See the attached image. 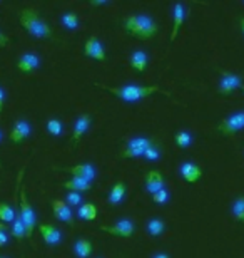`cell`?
I'll return each instance as SVG.
<instances>
[{"label": "cell", "mask_w": 244, "mask_h": 258, "mask_svg": "<svg viewBox=\"0 0 244 258\" xmlns=\"http://www.w3.org/2000/svg\"><path fill=\"white\" fill-rule=\"evenodd\" d=\"M217 129L224 134V136H234L237 131L244 129V111H236L232 114L226 116L224 119L219 122Z\"/></svg>", "instance_id": "obj_6"}, {"label": "cell", "mask_w": 244, "mask_h": 258, "mask_svg": "<svg viewBox=\"0 0 244 258\" xmlns=\"http://www.w3.org/2000/svg\"><path fill=\"white\" fill-rule=\"evenodd\" d=\"M144 179H146V191L150 195L157 193L159 189L166 188V181H164L162 173L157 171V169H150V171H147Z\"/></svg>", "instance_id": "obj_16"}, {"label": "cell", "mask_w": 244, "mask_h": 258, "mask_svg": "<svg viewBox=\"0 0 244 258\" xmlns=\"http://www.w3.org/2000/svg\"><path fill=\"white\" fill-rule=\"evenodd\" d=\"M30 134H32V124H30L27 119L20 117V119L15 121L12 126V131H10V141L19 144V143H22L24 139L30 138Z\"/></svg>", "instance_id": "obj_12"}, {"label": "cell", "mask_w": 244, "mask_h": 258, "mask_svg": "<svg viewBox=\"0 0 244 258\" xmlns=\"http://www.w3.org/2000/svg\"><path fill=\"white\" fill-rule=\"evenodd\" d=\"M150 258H169V255L164 253V251H157V253H154Z\"/></svg>", "instance_id": "obj_37"}, {"label": "cell", "mask_w": 244, "mask_h": 258, "mask_svg": "<svg viewBox=\"0 0 244 258\" xmlns=\"http://www.w3.org/2000/svg\"><path fill=\"white\" fill-rule=\"evenodd\" d=\"M5 99H7V92L2 86H0V114H2V109H4V104H5Z\"/></svg>", "instance_id": "obj_35"}, {"label": "cell", "mask_w": 244, "mask_h": 258, "mask_svg": "<svg viewBox=\"0 0 244 258\" xmlns=\"http://www.w3.org/2000/svg\"><path fill=\"white\" fill-rule=\"evenodd\" d=\"M97 213H99V210H97V206L94 203H84V205L79 206V210H77V216H79L80 220H84V221L96 220Z\"/></svg>", "instance_id": "obj_23"}, {"label": "cell", "mask_w": 244, "mask_h": 258, "mask_svg": "<svg viewBox=\"0 0 244 258\" xmlns=\"http://www.w3.org/2000/svg\"><path fill=\"white\" fill-rule=\"evenodd\" d=\"M45 127H47V133L54 138H60L64 134V122L59 117H50V119H47Z\"/></svg>", "instance_id": "obj_26"}, {"label": "cell", "mask_w": 244, "mask_h": 258, "mask_svg": "<svg viewBox=\"0 0 244 258\" xmlns=\"http://www.w3.org/2000/svg\"><path fill=\"white\" fill-rule=\"evenodd\" d=\"M96 86L107 91L109 94H112L114 97H117V99H121L124 102H139L149 96L155 94V92H162L164 96L171 97L169 91L162 89L160 86H137V84H124L117 87H109L106 84H96Z\"/></svg>", "instance_id": "obj_1"}, {"label": "cell", "mask_w": 244, "mask_h": 258, "mask_svg": "<svg viewBox=\"0 0 244 258\" xmlns=\"http://www.w3.org/2000/svg\"><path fill=\"white\" fill-rule=\"evenodd\" d=\"M122 25L127 34H131L132 37H141V39H152L159 30L155 20L147 14L127 15L122 20Z\"/></svg>", "instance_id": "obj_2"}, {"label": "cell", "mask_w": 244, "mask_h": 258, "mask_svg": "<svg viewBox=\"0 0 244 258\" xmlns=\"http://www.w3.org/2000/svg\"><path fill=\"white\" fill-rule=\"evenodd\" d=\"M174 141H176V144H178V146H179L181 149L189 148L191 144H193V141H194L193 133H191V131H186V129H181V131L176 133Z\"/></svg>", "instance_id": "obj_27"}, {"label": "cell", "mask_w": 244, "mask_h": 258, "mask_svg": "<svg viewBox=\"0 0 244 258\" xmlns=\"http://www.w3.org/2000/svg\"><path fill=\"white\" fill-rule=\"evenodd\" d=\"M146 231L150 236H160L166 231V223L160 218H150L146 223Z\"/></svg>", "instance_id": "obj_24"}, {"label": "cell", "mask_w": 244, "mask_h": 258, "mask_svg": "<svg viewBox=\"0 0 244 258\" xmlns=\"http://www.w3.org/2000/svg\"><path fill=\"white\" fill-rule=\"evenodd\" d=\"M50 206H52V213L59 221L62 223H67L70 226H74V215H72V210L70 206L62 200H52L50 201Z\"/></svg>", "instance_id": "obj_10"}, {"label": "cell", "mask_w": 244, "mask_h": 258, "mask_svg": "<svg viewBox=\"0 0 244 258\" xmlns=\"http://www.w3.org/2000/svg\"><path fill=\"white\" fill-rule=\"evenodd\" d=\"M169 200H171V193L168 191V188L159 189L157 193L152 195V201H154L155 205H168Z\"/></svg>", "instance_id": "obj_31"}, {"label": "cell", "mask_w": 244, "mask_h": 258, "mask_svg": "<svg viewBox=\"0 0 244 258\" xmlns=\"http://www.w3.org/2000/svg\"><path fill=\"white\" fill-rule=\"evenodd\" d=\"M129 62H131V67L136 72H144L149 64V54L144 49H134L131 52Z\"/></svg>", "instance_id": "obj_19"}, {"label": "cell", "mask_w": 244, "mask_h": 258, "mask_svg": "<svg viewBox=\"0 0 244 258\" xmlns=\"http://www.w3.org/2000/svg\"><path fill=\"white\" fill-rule=\"evenodd\" d=\"M42 64V59H40V55L37 52H34V50H30V52H24L19 55L17 59V67L20 72H24V74H32L35 72Z\"/></svg>", "instance_id": "obj_9"}, {"label": "cell", "mask_w": 244, "mask_h": 258, "mask_svg": "<svg viewBox=\"0 0 244 258\" xmlns=\"http://www.w3.org/2000/svg\"><path fill=\"white\" fill-rule=\"evenodd\" d=\"M9 45V37L0 30V47H7Z\"/></svg>", "instance_id": "obj_36"}, {"label": "cell", "mask_w": 244, "mask_h": 258, "mask_svg": "<svg viewBox=\"0 0 244 258\" xmlns=\"http://www.w3.org/2000/svg\"><path fill=\"white\" fill-rule=\"evenodd\" d=\"M9 245V233L5 231V226L0 223V248Z\"/></svg>", "instance_id": "obj_34"}, {"label": "cell", "mask_w": 244, "mask_h": 258, "mask_svg": "<svg viewBox=\"0 0 244 258\" xmlns=\"http://www.w3.org/2000/svg\"><path fill=\"white\" fill-rule=\"evenodd\" d=\"M15 216H17V213H15L12 206L7 203H0V221L2 223H12Z\"/></svg>", "instance_id": "obj_30"}, {"label": "cell", "mask_w": 244, "mask_h": 258, "mask_svg": "<svg viewBox=\"0 0 244 258\" xmlns=\"http://www.w3.org/2000/svg\"><path fill=\"white\" fill-rule=\"evenodd\" d=\"M101 230L112 236H119V238H131L134 231H136V225H134L132 220L121 218L111 226H101Z\"/></svg>", "instance_id": "obj_7"}, {"label": "cell", "mask_w": 244, "mask_h": 258, "mask_svg": "<svg viewBox=\"0 0 244 258\" xmlns=\"http://www.w3.org/2000/svg\"><path fill=\"white\" fill-rule=\"evenodd\" d=\"M72 176H79L82 179H86V181L92 183L94 179L97 178V169L92 163H82V164H77V166H72L67 169Z\"/></svg>", "instance_id": "obj_17"}, {"label": "cell", "mask_w": 244, "mask_h": 258, "mask_svg": "<svg viewBox=\"0 0 244 258\" xmlns=\"http://www.w3.org/2000/svg\"><path fill=\"white\" fill-rule=\"evenodd\" d=\"M97 258H102V256H97Z\"/></svg>", "instance_id": "obj_43"}, {"label": "cell", "mask_w": 244, "mask_h": 258, "mask_svg": "<svg viewBox=\"0 0 244 258\" xmlns=\"http://www.w3.org/2000/svg\"><path fill=\"white\" fill-rule=\"evenodd\" d=\"M65 203L69 206H77L79 208L80 205H84V198H82V193H75V191H69L65 195Z\"/></svg>", "instance_id": "obj_32"}, {"label": "cell", "mask_w": 244, "mask_h": 258, "mask_svg": "<svg viewBox=\"0 0 244 258\" xmlns=\"http://www.w3.org/2000/svg\"><path fill=\"white\" fill-rule=\"evenodd\" d=\"M12 235L15 236L17 240H22V238H27V231H25V225H24V221H22V218L19 216V213H17V216H15V220L12 221Z\"/></svg>", "instance_id": "obj_29"}, {"label": "cell", "mask_w": 244, "mask_h": 258, "mask_svg": "<svg viewBox=\"0 0 244 258\" xmlns=\"http://www.w3.org/2000/svg\"><path fill=\"white\" fill-rule=\"evenodd\" d=\"M60 24L64 25L67 30H72V32L79 29V25H80L79 17H77L75 12H64L62 14L60 15Z\"/></svg>", "instance_id": "obj_25"}, {"label": "cell", "mask_w": 244, "mask_h": 258, "mask_svg": "<svg viewBox=\"0 0 244 258\" xmlns=\"http://www.w3.org/2000/svg\"><path fill=\"white\" fill-rule=\"evenodd\" d=\"M242 4H244V2H242Z\"/></svg>", "instance_id": "obj_44"}, {"label": "cell", "mask_w": 244, "mask_h": 258, "mask_svg": "<svg viewBox=\"0 0 244 258\" xmlns=\"http://www.w3.org/2000/svg\"><path fill=\"white\" fill-rule=\"evenodd\" d=\"M74 253L77 258H89L92 255V243L87 238H77L74 241Z\"/></svg>", "instance_id": "obj_22"}, {"label": "cell", "mask_w": 244, "mask_h": 258, "mask_svg": "<svg viewBox=\"0 0 244 258\" xmlns=\"http://www.w3.org/2000/svg\"><path fill=\"white\" fill-rule=\"evenodd\" d=\"M179 176L184 179L186 183H196L197 179L202 176V169L197 164L191 161H184L179 164Z\"/></svg>", "instance_id": "obj_15"}, {"label": "cell", "mask_w": 244, "mask_h": 258, "mask_svg": "<svg viewBox=\"0 0 244 258\" xmlns=\"http://www.w3.org/2000/svg\"><path fill=\"white\" fill-rule=\"evenodd\" d=\"M152 146V141L146 136H136V138H131L129 141L126 143V148L122 151V158H142L144 153Z\"/></svg>", "instance_id": "obj_5"}, {"label": "cell", "mask_w": 244, "mask_h": 258, "mask_svg": "<svg viewBox=\"0 0 244 258\" xmlns=\"http://www.w3.org/2000/svg\"><path fill=\"white\" fill-rule=\"evenodd\" d=\"M19 216L22 218L24 225H25V231H27V238H32L34 228L37 225V215L32 208V205L29 203L27 200V193H25L24 188H20V211Z\"/></svg>", "instance_id": "obj_4"}, {"label": "cell", "mask_w": 244, "mask_h": 258, "mask_svg": "<svg viewBox=\"0 0 244 258\" xmlns=\"http://www.w3.org/2000/svg\"><path fill=\"white\" fill-rule=\"evenodd\" d=\"M184 20H186V5L174 4L173 5V30H171V42H176Z\"/></svg>", "instance_id": "obj_14"}, {"label": "cell", "mask_w": 244, "mask_h": 258, "mask_svg": "<svg viewBox=\"0 0 244 258\" xmlns=\"http://www.w3.org/2000/svg\"><path fill=\"white\" fill-rule=\"evenodd\" d=\"M231 215L236 221L244 223V196H237L231 203Z\"/></svg>", "instance_id": "obj_28"}, {"label": "cell", "mask_w": 244, "mask_h": 258, "mask_svg": "<svg viewBox=\"0 0 244 258\" xmlns=\"http://www.w3.org/2000/svg\"><path fill=\"white\" fill-rule=\"evenodd\" d=\"M239 25H241V30H242V35H244V17L241 19V22H239Z\"/></svg>", "instance_id": "obj_39"}, {"label": "cell", "mask_w": 244, "mask_h": 258, "mask_svg": "<svg viewBox=\"0 0 244 258\" xmlns=\"http://www.w3.org/2000/svg\"><path fill=\"white\" fill-rule=\"evenodd\" d=\"M20 24H22L25 32L35 39H54L52 29L39 15L37 9H32V7L24 9L22 12H20Z\"/></svg>", "instance_id": "obj_3"}, {"label": "cell", "mask_w": 244, "mask_h": 258, "mask_svg": "<svg viewBox=\"0 0 244 258\" xmlns=\"http://www.w3.org/2000/svg\"><path fill=\"white\" fill-rule=\"evenodd\" d=\"M0 141H2V131H0ZM0 168H2V164H0Z\"/></svg>", "instance_id": "obj_40"}, {"label": "cell", "mask_w": 244, "mask_h": 258, "mask_svg": "<svg viewBox=\"0 0 244 258\" xmlns=\"http://www.w3.org/2000/svg\"><path fill=\"white\" fill-rule=\"evenodd\" d=\"M126 193H127L126 183H124V181H117V183L112 186L111 193H109V196H107L109 205H112V206L121 205L122 201H124V198H126Z\"/></svg>", "instance_id": "obj_20"}, {"label": "cell", "mask_w": 244, "mask_h": 258, "mask_svg": "<svg viewBox=\"0 0 244 258\" xmlns=\"http://www.w3.org/2000/svg\"><path fill=\"white\" fill-rule=\"evenodd\" d=\"M109 2H91L92 7H97V5H107Z\"/></svg>", "instance_id": "obj_38"}, {"label": "cell", "mask_w": 244, "mask_h": 258, "mask_svg": "<svg viewBox=\"0 0 244 258\" xmlns=\"http://www.w3.org/2000/svg\"><path fill=\"white\" fill-rule=\"evenodd\" d=\"M92 124V119L89 114H80L77 116V119L74 121V131H72V143H79L82 136L89 131V127Z\"/></svg>", "instance_id": "obj_18"}, {"label": "cell", "mask_w": 244, "mask_h": 258, "mask_svg": "<svg viewBox=\"0 0 244 258\" xmlns=\"http://www.w3.org/2000/svg\"><path fill=\"white\" fill-rule=\"evenodd\" d=\"M0 258H7V256H0Z\"/></svg>", "instance_id": "obj_41"}, {"label": "cell", "mask_w": 244, "mask_h": 258, "mask_svg": "<svg viewBox=\"0 0 244 258\" xmlns=\"http://www.w3.org/2000/svg\"><path fill=\"white\" fill-rule=\"evenodd\" d=\"M39 231L40 235H42L44 241L47 243L49 246H57L62 243V238H64V235H62V231L59 228H55L54 225L50 223H42L39 226Z\"/></svg>", "instance_id": "obj_13"}, {"label": "cell", "mask_w": 244, "mask_h": 258, "mask_svg": "<svg viewBox=\"0 0 244 258\" xmlns=\"http://www.w3.org/2000/svg\"><path fill=\"white\" fill-rule=\"evenodd\" d=\"M92 186V183L86 181V179H82L79 176H72L69 181L64 183V188H67L69 191H75V193H86L89 191Z\"/></svg>", "instance_id": "obj_21"}, {"label": "cell", "mask_w": 244, "mask_h": 258, "mask_svg": "<svg viewBox=\"0 0 244 258\" xmlns=\"http://www.w3.org/2000/svg\"><path fill=\"white\" fill-rule=\"evenodd\" d=\"M242 89V77L237 74H232V72H224L219 79V84H217V91H219L221 96H231L232 92Z\"/></svg>", "instance_id": "obj_8"}, {"label": "cell", "mask_w": 244, "mask_h": 258, "mask_svg": "<svg viewBox=\"0 0 244 258\" xmlns=\"http://www.w3.org/2000/svg\"><path fill=\"white\" fill-rule=\"evenodd\" d=\"M142 158H144V159H147L149 163H155V161H157V159L160 158V149L152 144V146H150V148L147 149V151L144 153V156H142Z\"/></svg>", "instance_id": "obj_33"}, {"label": "cell", "mask_w": 244, "mask_h": 258, "mask_svg": "<svg viewBox=\"0 0 244 258\" xmlns=\"http://www.w3.org/2000/svg\"><path fill=\"white\" fill-rule=\"evenodd\" d=\"M84 55L94 60H106V49H104L102 42L99 40L96 35H91L84 44Z\"/></svg>", "instance_id": "obj_11"}, {"label": "cell", "mask_w": 244, "mask_h": 258, "mask_svg": "<svg viewBox=\"0 0 244 258\" xmlns=\"http://www.w3.org/2000/svg\"><path fill=\"white\" fill-rule=\"evenodd\" d=\"M242 91H244V86H242Z\"/></svg>", "instance_id": "obj_42"}]
</instances>
